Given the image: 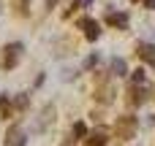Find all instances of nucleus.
<instances>
[{"mask_svg": "<svg viewBox=\"0 0 155 146\" xmlns=\"http://www.w3.org/2000/svg\"><path fill=\"white\" fill-rule=\"evenodd\" d=\"M79 30L84 33L87 41H98V38H101V24H98L95 19H90V16H82V19H79Z\"/></svg>", "mask_w": 155, "mask_h": 146, "instance_id": "nucleus-1", "label": "nucleus"}, {"mask_svg": "<svg viewBox=\"0 0 155 146\" xmlns=\"http://www.w3.org/2000/svg\"><path fill=\"white\" fill-rule=\"evenodd\" d=\"M19 54H22V43H8L5 46V60H3V68H14L19 62Z\"/></svg>", "mask_w": 155, "mask_h": 146, "instance_id": "nucleus-2", "label": "nucleus"}, {"mask_svg": "<svg viewBox=\"0 0 155 146\" xmlns=\"http://www.w3.org/2000/svg\"><path fill=\"white\" fill-rule=\"evenodd\" d=\"M117 133H120V138H134V133H136V119H134V116H123V119L117 122Z\"/></svg>", "mask_w": 155, "mask_h": 146, "instance_id": "nucleus-3", "label": "nucleus"}, {"mask_svg": "<svg viewBox=\"0 0 155 146\" xmlns=\"http://www.w3.org/2000/svg\"><path fill=\"white\" fill-rule=\"evenodd\" d=\"M106 24H112V27H128V14H117V11H109L106 14Z\"/></svg>", "mask_w": 155, "mask_h": 146, "instance_id": "nucleus-4", "label": "nucleus"}, {"mask_svg": "<svg viewBox=\"0 0 155 146\" xmlns=\"http://www.w3.org/2000/svg\"><path fill=\"white\" fill-rule=\"evenodd\" d=\"M139 57L155 68V43H142V46H139Z\"/></svg>", "mask_w": 155, "mask_h": 146, "instance_id": "nucleus-5", "label": "nucleus"}, {"mask_svg": "<svg viewBox=\"0 0 155 146\" xmlns=\"http://www.w3.org/2000/svg\"><path fill=\"white\" fill-rule=\"evenodd\" d=\"M112 73H114V76H125V73H128V65H125V60L114 57V60H112Z\"/></svg>", "mask_w": 155, "mask_h": 146, "instance_id": "nucleus-6", "label": "nucleus"}, {"mask_svg": "<svg viewBox=\"0 0 155 146\" xmlns=\"http://www.w3.org/2000/svg\"><path fill=\"white\" fill-rule=\"evenodd\" d=\"M104 144H106V135L104 133H93L90 141H87V146H104Z\"/></svg>", "mask_w": 155, "mask_h": 146, "instance_id": "nucleus-7", "label": "nucleus"}, {"mask_svg": "<svg viewBox=\"0 0 155 146\" xmlns=\"http://www.w3.org/2000/svg\"><path fill=\"white\" fill-rule=\"evenodd\" d=\"M131 81H134V87H142V84H147V76H144V70H136V73L131 76Z\"/></svg>", "mask_w": 155, "mask_h": 146, "instance_id": "nucleus-8", "label": "nucleus"}, {"mask_svg": "<svg viewBox=\"0 0 155 146\" xmlns=\"http://www.w3.org/2000/svg\"><path fill=\"white\" fill-rule=\"evenodd\" d=\"M74 135H76V138L87 135V125H84V122H76V125H74Z\"/></svg>", "mask_w": 155, "mask_h": 146, "instance_id": "nucleus-9", "label": "nucleus"}, {"mask_svg": "<svg viewBox=\"0 0 155 146\" xmlns=\"http://www.w3.org/2000/svg\"><path fill=\"white\" fill-rule=\"evenodd\" d=\"M0 111H3V116L11 114V100H8V98H0Z\"/></svg>", "mask_w": 155, "mask_h": 146, "instance_id": "nucleus-10", "label": "nucleus"}, {"mask_svg": "<svg viewBox=\"0 0 155 146\" xmlns=\"http://www.w3.org/2000/svg\"><path fill=\"white\" fill-rule=\"evenodd\" d=\"M142 100H147V87H144V89H136V92H134V103H142Z\"/></svg>", "mask_w": 155, "mask_h": 146, "instance_id": "nucleus-11", "label": "nucleus"}, {"mask_svg": "<svg viewBox=\"0 0 155 146\" xmlns=\"http://www.w3.org/2000/svg\"><path fill=\"white\" fill-rule=\"evenodd\" d=\"M14 106H16V108H25V106H27V95H19V98L14 100Z\"/></svg>", "mask_w": 155, "mask_h": 146, "instance_id": "nucleus-12", "label": "nucleus"}, {"mask_svg": "<svg viewBox=\"0 0 155 146\" xmlns=\"http://www.w3.org/2000/svg\"><path fill=\"white\" fill-rule=\"evenodd\" d=\"M95 62H98V54H93V57H87V60H84V68H93Z\"/></svg>", "mask_w": 155, "mask_h": 146, "instance_id": "nucleus-13", "label": "nucleus"}, {"mask_svg": "<svg viewBox=\"0 0 155 146\" xmlns=\"http://www.w3.org/2000/svg\"><path fill=\"white\" fill-rule=\"evenodd\" d=\"M144 8H155V0H144Z\"/></svg>", "mask_w": 155, "mask_h": 146, "instance_id": "nucleus-14", "label": "nucleus"}, {"mask_svg": "<svg viewBox=\"0 0 155 146\" xmlns=\"http://www.w3.org/2000/svg\"><path fill=\"white\" fill-rule=\"evenodd\" d=\"M57 5V0H46V8H54Z\"/></svg>", "mask_w": 155, "mask_h": 146, "instance_id": "nucleus-15", "label": "nucleus"}]
</instances>
